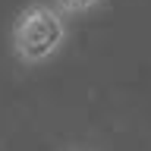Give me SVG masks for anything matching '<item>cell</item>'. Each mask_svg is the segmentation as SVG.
Returning a JSON list of instances; mask_svg holds the SVG:
<instances>
[{"label": "cell", "instance_id": "7a4b0ae2", "mask_svg": "<svg viewBox=\"0 0 151 151\" xmlns=\"http://www.w3.org/2000/svg\"><path fill=\"white\" fill-rule=\"evenodd\" d=\"M98 3H101V0H60V6L69 9V13H85V9L98 6Z\"/></svg>", "mask_w": 151, "mask_h": 151}, {"label": "cell", "instance_id": "6da1fadb", "mask_svg": "<svg viewBox=\"0 0 151 151\" xmlns=\"http://www.w3.org/2000/svg\"><path fill=\"white\" fill-rule=\"evenodd\" d=\"M66 41V22L60 9L47 3H32L13 22V50L22 63H44Z\"/></svg>", "mask_w": 151, "mask_h": 151}]
</instances>
